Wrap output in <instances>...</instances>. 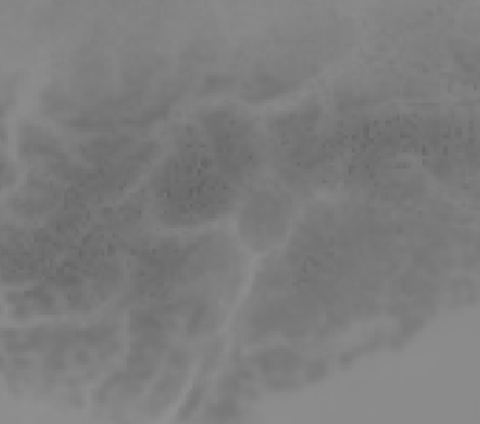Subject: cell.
Returning a JSON list of instances; mask_svg holds the SVG:
<instances>
[{
	"instance_id": "5",
	"label": "cell",
	"mask_w": 480,
	"mask_h": 424,
	"mask_svg": "<svg viewBox=\"0 0 480 424\" xmlns=\"http://www.w3.org/2000/svg\"><path fill=\"white\" fill-rule=\"evenodd\" d=\"M74 360H76L77 365H87L88 362H90V355H88V352H86V350H81V352L76 354Z\"/></svg>"
},
{
	"instance_id": "4",
	"label": "cell",
	"mask_w": 480,
	"mask_h": 424,
	"mask_svg": "<svg viewBox=\"0 0 480 424\" xmlns=\"http://www.w3.org/2000/svg\"><path fill=\"white\" fill-rule=\"evenodd\" d=\"M326 373V365L323 362H315L307 368V374L310 379H318Z\"/></svg>"
},
{
	"instance_id": "3",
	"label": "cell",
	"mask_w": 480,
	"mask_h": 424,
	"mask_svg": "<svg viewBox=\"0 0 480 424\" xmlns=\"http://www.w3.org/2000/svg\"><path fill=\"white\" fill-rule=\"evenodd\" d=\"M230 79L228 77H210V79L206 82V85H204V92H217L220 90V88H225V87H228L230 85Z\"/></svg>"
},
{
	"instance_id": "1",
	"label": "cell",
	"mask_w": 480,
	"mask_h": 424,
	"mask_svg": "<svg viewBox=\"0 0 480 424\" xmlns=\"http://www.w3.org/2000/svg\"><path fill=\"white\" fill-rule=\"evenodd\" d=\"M256 363L260 370L268 374L288 373L289 370H295L300 365V357L295 352L286 349H273L268 352H262L256 357Z\"/></svg>"
},
{
	"instance_id": "2",
	"label": "cell",
	"mask_w": 480,
	"mask_h": 424,
	"mask_svg": "<svg viewBox=\"0 0 480 424\" xmlns=\"http://www.w3.org/2000/svg\"><path fill=\"white\" fill-rule=\"evenodd\" d=\"M236 413H238V410H236V405L225 402V404L215 407L214 411H209V415H214L217 418H228V416H235Z\"/></svg>"
}]
</instances>
